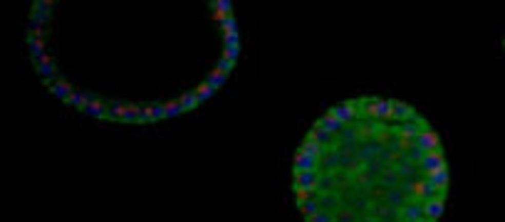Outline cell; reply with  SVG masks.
Segmentation results:
<instances>
[{"label":"cell","mask_w":505,"mask_h":222,"mask_svg":"<svg viewBox=\"0 0 505 222\" xmlns=\"http://www.w3.org/2000/svg\"><path fill=\"white\" fill-rule=\"evenodd\" d=\"M32 59V67H35V72L42 77V82L45 84H52L60 77V70H57V64H55V59L50 55H42V57H30Z\"/></svg>","instance_id":"1"},{"label":"cell","mask_w":505,"mask_h":222,"mask_svg":"<svg viewBox=\"0 0 505 222\" xmlns=\"http://www.w3.org/2000/svg\"><path fill=\"white\" fill-rule=\"evenodd\" d=\"M443 208H446V195H431L426 200H421V210H423V220H438L443 215Z\"/></svg>","instance_id":"2"},{"label":"cell","mask_w":505,"mask_h":222,"mask_svg":"<svg viewBox=\"0 0 505 222\" xmlns=\"http://www.w3.org/2000/svg\"><path fill=\"white\" fill-rule=\"evenodd\" d=\"M416 143H419L421 151H431V148L441 146V139H438L436 131H431V126H423L419 134H416Z\"/></svg>","instance_id":"3"},{"label":"cell","mask_w":505,"mask_h":222,"mask_svg":"<svg viewBox=\"0 0 505 222\" xmlns=\"http://www.w3.org/2000/svg\"><path fill=\"white\" fill-rule=\"evenodd\" d=\"M392 109H394V121H399V124H404V121H416V119H419L416 111H414V106H409L404 101L392 99Z\"/></svg>","instance_id":"4"},{"label":"cell","mask_w":505,"mask_h":222,"mask_svg":"<svg viewBox=\"0 0 505 222\" xmlns=\"http://www.w3.org/2000/svg\"><path fill=\"white\" fill-rule=\"evenodd\" d=\"M47 86H50V92H52L57 99H62V101H67V99L74 94V86H72V84L67 82L65 77H62V74H60V77H57L52 84H47Z\"/></svg>","instance_id":"5"},{"label":"cell","mask_w":505,"mask_h":222,"mask_svg":"<svg viewBox=\"0 0 505 222\" xmlns=\"http://www.w3.org/2000/svg\"><path fill=\"white\" fill-rule=\"evenodd\" d=\"M317 161H320V158H315V156H309V153L297 148V153H295V158H293V168H300V170H317Z\"/></svg>","instance_id":"6"},{"label":"cell","mask_w":505,"mask_h":222,"mask_svg":"<svg viewBox=\"0 0 505 222\" xmlns=\"http://www.w3.org/2000/svg\"><path fill=\"white\" fill-rule=\"evenodd\" d=\"M87 114L94 116V119H107V121H109V104H107L104 99L94 97L89 101V106H87Z\"/></svg>","instance_id":"7"},{"label":"cell","mask_w":505,"mask_h":222,"mask_svg":"<svg viewBox=\"0 0 505 222\" xmlns=\"http://www.w3.org/2000/svg\"><path fill=\"white\" fill-rule=\"evenodd\" d=\"M144 119H146V124H154V121L166 119L164 104H146V106H144Z\"/></svg>","instance_id":"8"},{"label":"cell","mask_w":505,"mask_h":222,"mask_svg":"<svg viewBox=\"0 0 505 222\" xmlns=\"http://www.w3.org/2000/svg\"><path fill=\"white\" fill-rule=\"evenodd\" d=\"M28 47H30V57H42V55H47L45 52V40L42 37H32V35H28Z\"/></svg>","instance_id":"9"},{"label":"cell","mask_w":505,"mask_h":222,"mask_svg":"<svg viewBox=\"0 0 505 222\" xmlns=\"http://www.w3.org/2000/svg\"><path fill=\"white\" fill-rule=\"evenodd\" d=\"M179 104L183 106V111L188 114V111H193V109H198V104H201V99L193 94V92H186V94H181L179 97Z\"/></svg>","instance_id":"10"},{"label":"cell","mask_w":505,"mask_h":222,"mask_svg":"<svg viewBox=\"0 0 505 222\" xmlns=\"http://www.w3.org/2000/svg\"><path fill=\"white\" fill-rule=\"evenodd\" d=\"M225 79H228V74H225V72L221 70V67H216V70H213V72H210V74H208V79H206V82H208L210 86H213V89L218 92V89L223 86V82H225Z\"/></svg>","instance_id":"11"},{"label":"cell","mask_w":505,"mask_h":222,"mask_svg":"<svg viewBox=\"0 0 505 222\" xmlns=\"http://www.w3.org/2000/svg\"><path fill=\"white\" fill-rule=\"evenodd\" d=\"M208 8L213 13H225V15H233V3L230 0H210Z\"/></svg>","instance_id":"12"},{"label":"cell","mask_w":505,"mask_h":222,"mask_svg":"<svg viewBox=\"0 0 505 222\" xmlns=\"http://www.w3.org/2000/svg\"><path fill=\"white\" fill-rule=\"evenodd\" d=\"M164 114H166V119H171V116H181L186 111H183V106L176 99V101H164Z\"/></svg>","instance_id":"13"},{"label":"cell","mask_w":505,"mask_h":222,"mask_svg":"<svg viewBox=\"0 0 505 222\" xmlns=\"http://www.w3.org/2000/svg\"><path fill=\"white\" fill-rule=\"evenodd\" d=\"M213 92H216V89H213V86H210L208 82L198 84L196 89H193V94H196V97L201 99V101H203V99H210V97H213Z\"/></svg>","instance_id":"14"},{"label":"cell","mask_w":505,"mask_h":222,"mask_svg":"<svg viewBox=\"0 0 505 222\" xmlns=\"http://www.w3.org/2000/svg\"><path fill=\"white\" fill-rule=\"evenodd\" d=\"M240 55V45H225L223 50V59H230V62H238Z\"/></svg>","instance_id":"15"},{"label":"cell","mask_w":505,"mask_h":222,"mask_svg":"<svg viewBox=\"0 0 505 222\" xmlns=\"http://www.w3.org/2000/svg\"><path fill=\"white\" fill-rule=\"evenodd\" d=\"M223 32H238V20H236V15H230V17L223 23Z\"/></svg>","instance_id":"16"},{"label":"cell","mask_w":505,"mask_h":222,"mask_svg":"<svg viewBox=\"0 0 505 222\" xmlns=\"http://www.w3.org/2000/svg\"><path fill=\"white\" fill-rule=\"evenodd\" d=\"M218 67H221V70H223L225 74H230V72L236 70V62H230V59H223V57H221V62H218Z\"/></svg>","instance_id":"17"}]
</instances>
